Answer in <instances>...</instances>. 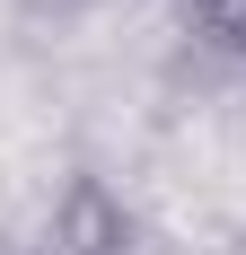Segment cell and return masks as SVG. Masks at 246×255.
Wrapping results in <instances>:
<instances>
[{
  "mask_svg": "<svg viewBox=\"0 0 246 255\" xmlns=\"http://www.w3.org/2000/svg\"><path fill=\"white\" fill-rule=\"evenodd\" d=\"M53 255H123V203L97 176H79L53 203Z\"/></svg>",
  "mask_w": 246,
  "mask_h": 255,
  "instance_id": "1",
  "label": "cell"
},
{
  "mask_svg": "<svg viewBox=\"0 0 246 255\" xmlns=\"http://www.w3.org/2000/svg\"><path fill=\"white\" fill-rule=\"evenodd\" d=\"M202 35L220 53H246V0H202Z\"/></svg>",
  "mask_w": 246,
  "mask_h": 255,
  "instance_id": "2",
  "label": "cell"
}]
</instances>
